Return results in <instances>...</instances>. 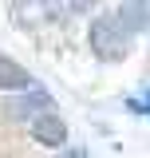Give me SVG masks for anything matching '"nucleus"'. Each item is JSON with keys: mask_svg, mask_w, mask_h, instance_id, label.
<instances>
[{"mask_svg": "<svg viewBox=\"0 0 150 158\" xmlns=\"http://www.w3.org/2000/svg\"><path fill=\"white\" fill-rule=\"evenodd\" d=\"M0 91H32V75L8 56H0Z\"/></svg>", "mask_w": 150, "mask_h": 158, "instance_id": "7ed1b4c3", "label": "nucleus"}, {"mask_svg": "<svg viewBox=\"0 0 150 158\" xmlns=\"http://www.w3.org/2000/svg\"><path fill=\"white\" fill-rule=\"evenodd\" d=\"M91 48L99 59H107V63H119V59L127 56V48H131V40L123 32V24L115 16H99L91 24Z\"/></svg>", "mask_w": 150, "mask_h": 158, "instance_id": "f257e3e1", "label": "nucleus"}, {"mask_svg": "<svg viewBox=\"0 0 150 158\" xmlns=\"http://www.w3.org/2000/svg\"><path fill=\"white\" fill-rule=\"evenodd\" d=\"M32 135H36L40 146H52V150H59V146H67V123L52 111V115H36L32 118Z\"/></svg>", "mask_w": 150, "mask_h": 158, "instance_id": "f03ea898", "label": "nucleus"}, {"mask_svg": "<svg viewBox=\"0 0 150 158\" xmlns=\"http://www.w3.org/2000/svg\"><path fill=\"white\" fill-rule=\"evenodd\" d=\"M119 24H123V32H146L150 28V8L146 4H119Z\"/></svg>", "mask_w": 150, "mask_h": 158, "instance_id": "20e7f679", "label": "nucleus"}, {"mask_svg": "<svg viewBox=\"0 0 150 158\" xmlns=\"http://www.w3.org/2000/svg\"><path fill=\"white\" fill-rule=\"evenodd\" d=\"M131 111H142V115H150V91H142L138 99H131Z\"/></svg>", "mask_w": 150, "mask_h": 158, "instance_id": "39448f33", "label": "nucleus"}]
</instances>
